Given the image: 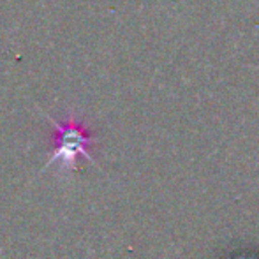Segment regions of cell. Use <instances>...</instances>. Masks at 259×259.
I'll use <instances>...</instances> for the list:
<instances>
[{"label":"cell","mask_w":259,"mask_h":259,"mask_svg":"<svg viewBox=\"0 0 259 259\" xmlns=\"http://www.w3.org/2000/svg\"><path fill=\"white\" fill-rule=\"evenodd\" d=\"M48 120L57 129V148L50 154L46 166L58 164L60 171H72L76 167L79 155L89 159L90 162H96V159L89 152V148L94 143V138L87 133L81 122H78L72 116L65 122H57L52 116H48Z\"/></svg>","instance_id":"1"}]
</instances>
